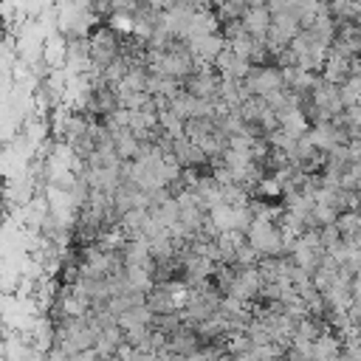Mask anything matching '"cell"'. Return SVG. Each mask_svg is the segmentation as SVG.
<instances>
[{"mask_svg":"<svg viewBox=\"0 0 361 361\" xmlns=\"http://www.w3.org/2000/svg\"><path fill=\"white\" fill-rule=\"evenodd\" d=\"M186 51L192 54L195 65H212L217 59V54L226 48V39L223 34H203V37H192V39H183Z\"/></svg>","mask_w":361,"mask_h":361,"instance_id":"1","label":"cell"},{"mask_svg":"<svg viewBox=\"0 0 361 361\" xmlns=\"http://www.w3.org/2000/svg\"><path fill=\"white\" fill-rule=\"evenodd\" d=\"M240 23L245 34H251L254 39H265L268 25H271V11L268 6H245V11L240 14Z\"/></svg>","mask_w":361,"mask_h":361,"instance_id":"2","label":"cell"},{"mask_svg":"<svg viewBox=\"0 0 361 361\" xmlns=\"http://www.w3.org/2000/svg\"><path fill=\"white\" fill-rule=\"evenodd\" d=\"M178 3H183V6H189V8H195V11H197V8H209V3H212V0H178Z\"/></svg>","mask_w":361,"mask_h":361,"instance_id":"3","label":"cell"},{"mask_svg":"<svg viewBox=\"0 0 361 361\" xmlns=\"http://www.w3.org/2000/svg\"><path fill=\"white\" fill-rule=\"evenodd\" d=\"M243 6H265V0H240Z\"/></svg>","mask_w":361,"mask_h":361,"instance_id":"4","label":"cell"}]
</instances>
